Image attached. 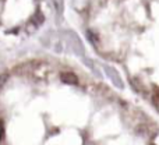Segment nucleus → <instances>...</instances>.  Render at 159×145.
I'll return each mask as SVG.
<instances>
[{
  "label": "nucleus",
  "mask_w": 159,
  "mask_h": 145,
  "mask_svg": "<svg viewBox=\"0 0 159 145\" xmlns=\"http://www.w3.org/2000/svg\"><path fill=\"white\" fill-rule=\"evenodd\" d=\"M60 78H61V81H63V82H66V84H70V85H74V84H77V82H78V77L75 75L74 73H70V71L61 73Z\"/></svg>",
  "instance_id": "f257e3e1"
}]
</instances>
